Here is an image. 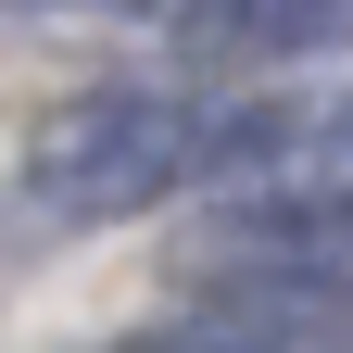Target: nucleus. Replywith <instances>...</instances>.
<instances>
[{
	"label": "nucleus",
	"mask_w": 353,
	"mask_h": 353,
	"mask_svg": "<svg viewBox=\"0 0 353 353\" xmlns=\"http://www.w3.org/2000/svg\"><path fill=\"white\" fill-rule=\"evenodd\" d=\"M202 88H88L26 139V190L63 214V228H114V214L190 202L202 190Z\"/></svg>",
	"instance_id": "nucleus-1"
},
{
	"label": "nucleus",
	"mask_w": 353,
	"mask_h": 353,
	"mask_svg": "<svg viewBox=\"0 0 353 353\" xmlns=\"http://www.w3.org/2000/svg\"><path fill=\"white\" fill-rule=\"evenodd\" d=\"M202 214H278V202H353V88H252L202 126Z\"/></svg>",
	"instance_id": "nucleus-2"
},
{
	"label": "nucleus",
	"mask_w": 353,
	"mask_h": 353,
	"mask_svg": "<svg viewBox=\"0 0 353 353\" xmlns=\"http://www.w3.org/2000/svg\"><path fill=\"white\" fill-rule=\"evenodd\" d=\"M176 278L214 290V303H316V316H353V202L202 214L176 240Z\"/></svg>",
	"instance_id": "nucleus-3"
},
{
	"label": "nucleus",
	"mask_w": 353,
	"mask_h": 353,
	"mask_svg": "<svg viewBox=\"0 0 353 353\" xmlns=\"http://www.w3.org/2000/svg\"><path fill=\"white\" fill-rule=\"evenodd\" d=\"M101 13L164 26L176 51H228V63H290L353 38V0H101Z\"/></svg>",
	"instance_id": "nucleus-4"
},
{
	"label": "nucleus",
	"mask_w": 353,
	"mask_h": 353,
	"mask_svg": "<svg viewBox=\"0 0 353 353\" xmlns=\"http://www.w3.org/2000/svg\"><path fill=\"white\" fill-rule=\"evenodd\" d=\"M114 353H353V316H316V303H214V290H190L176 316L126 328Z\"/></svg>",
	"instance_id": "nucleus-5"
}]
</instances>
